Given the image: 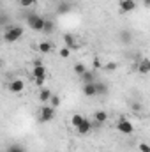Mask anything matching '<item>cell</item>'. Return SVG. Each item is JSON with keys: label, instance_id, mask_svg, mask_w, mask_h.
Returning <instances> with one entry per match:
<instances>
[{"label": "cell", "instance_id": "cell-17", "mask_svg": "<svg viewBox=\"0 0 150 152\" xmlns=\"http://www.w3.org/2000/svg\"><path fill=\"white\" fill-rule=\"evenodd\" d=\"M81 80H83V83H92V81H95V76L92 71H87L85 75L81 76Z\"/></svg>", "mask_w": 150, "mask_h": 152}, {"label": "cell", "instance_id": "cell-7", "mask_svg": "<svg viewBox=\"0 0 150 152\" xmlns=\"http://www.w3.org/2000/svg\"><path fill=\"white\" fill-rule=\"evenodd\" d=\"M120 11L122 12H131V11H134L136 9V2L134 0H120Z\"/></svg>", "mask_w": 150, "mask_h": 152}, {"label": "cell", "instance_id": "cell-19", "mask_svg": "<svg viewBox=\"0 0 150 152\" xmlns=\"http://www.w3.org/2000/svg\"><path fill=\"white\" fill-rule=\"evenodd\" d=\"M58 55H60L62 58H69V57H71V48H67V46L60 48V50H58Z\"/></svg>", "mask_w": 150, "mask_h": 152}, {"label": "cell", "instance_id": "cell-25", "mask_svg": "<svg viewBox=\"0 0 150 152\" xmlns=\"http://www.w3.org/2000/svg\"><path fill=\"white\" fill-rule=\"evenodd\" d=\"M138 149H140V152H150V145L145 143V142H141V143L138 145Z\"/></svg>", "mask_w": 150, "mask_h": 152}, {"label": "cell", "instance_id": "cell-14", "mask_svg": "<svg viewBox=\"0 0 150 152\" xmlns=\"http://www.w3.org/2000/svg\"><path fill=\"white\" fill-rule=\"evenodd\" d=\"M94 118H95V122H97V124H104V122L108 120V113H106V112H103V110H101V112H95Z\"/></svg>", "mask_w": 150, "mask_h": 152}, {"label": "cell", "instance_id": "cell-29", "mask_svg": "<svg viewBox=\"0 0 150 152\" xmlns=\"http://www.w3.org/2000/svg\"><path fill=\"white\" fill-rule=\"evenodd\" d=\"M106 69H108V71H115V69H117V64H115V62H110V64H106Z\"/></svg>", "mask_w": 150, "mask_h": 152}, {"label": "cell", "instance_id": "cell-11", "mask_svg": "<svg viewBox=\"0 0 150 152\" xmlns=\"http://www.w3.org/2000/svg\"><path fill=\"white\" fill-rule=\"evenodd\" d=\"M32 76H34V78H46V67H44V66L34 67V69H32Z\"/></svg>", "mask_w": 150, "mask_h": 152}, {"label": "cell", "instance_id": "cell-24", "mask_svg": "<svg viewBox=\"0 0 150 152\" xmlns=\"http://www.w3.org/2000/svg\"><path fill=\"white\" fill-rule=\"evenodd\" d=\"M71 11V5H67V4H62L60 7H58V14H66V12H69Z\"/></svg>", "mask_w": 150, "mask_h": 152}, {"label": "cell", "instance_id": "cell-5", "mask_svg": "<svg viewBox=\"0 0 150 152\" xmlns=\"http://www.w3.org/2000/svg\"><path fill=\"white\" fill-rule=\"evenodd\" d=\"M9 90H11L12 94L23 92V90H25V81H23V80H12V81L9 83Z\"/></svg>", "mask_w": 150, "mask_h": 152}, {"label": "cell", "instance_id": "cell-23", "mask_svg": "<svg viewBox=\"0 0 150 152\" xmlns=\"http://www.w3.org/2000/svg\"><path fill=\"white\" fill-rule=\"evenodd\" d=\"M36 4H37V0H20V5L21 7H32Z\"/></svg>", "mask_w": 150, "mask_h": 152}, {"label": "cell", "instance_id": "cell-15", "mask_svg": "<svg viewBox=\"0 0 150 152\" xmlns=\"http://www.w3.org/2000/svg\"><path fill=\"white\" fill-rule=\"evenodd\" d=\"M83 120H85V117H83V115L74 113L73 117H71V126H73V127H78V126H79V124H81Z\"/></svg>", "mask_w": 150, "mask_h": 152}, {"label": "cell", "instance_id": "cell-4", "mask_svg": "<svg viewBox=\"0 0 150 152\" xmlns=\"http://www.w3.org/2000/svg\"><path fill=\"white\" fill-rule=\"evenodd\" d=\"M117 131L122 133V134H133L134 133V126L127 120V118H120L117 122Z\"/></svg>", "mask_w": 150, "mask_h": 152}, {"label": "cell", "instance_id": "cell-27", "mask_svg": "<svg viewBox=\"0 0 150 152\" xmlns=\"http://www.w3.org/2000/svg\"><path fill=\"white\" fill-rule=\"evenodd\" d=\"M7 152H25L21 147H18V145H12V147H9L7 149Z\"/></svg>", "mask_w": 150, "mask_h": 152}, {"label": "cell", "instance_id": "cell-22", "mask_svg": "<svg viewBox=\"0 0 150 152\" xmlns=\"http://www.w3.org/2000/svg\"><path fill=\"white\" fill-rule=\"evenodd\" d=\"M50 104H51L53 108H58V106H60V97H58V96H51Z\"/></svg>", "mask_w": 150, "mask_h": 152}, {"label": "cell", "instance_id": "cell-10", "mask_svg": "<svg viewBox=\"0 0 150 152\" xmlns=\"http://www.w3.org/2000/svg\"><path fill=\"white\" fill-rule=\"evenodd\" d=\"M138 71H140L141 75H149L150 73V60L149 58H141V60L138 62Z\"/></svg>", "mask_w": 150, "mask_h": 152}, {"label": "cell", "instance_id": "cell-18", "mask_svg": "<svg viewBox=\"0 0 150 152\" xmlns=\"http://www.w3.org/2000/svg\"><path fill=\"white\" fill-rule=\"evenodd\" d=\"M120 41H122V42H125V44H129V42L133 41V36H131L127 30H122V32H120Z\"/></svg>", "mask_w": 150, "mask_h": 152}, {"label": "cell", "instance_id": "cell-21", "mask_svg": "<svg viewBox=\"0 0 150 152\" xmlns=\"http://www.w3.org/2000/svg\"><path fill=\"white\" fill-rule=\"evenodd\" d=\"M53 28H55V25H53V21H50V20H46V25H44V30H42V34H51V32H53Z\"/></svg>", "mask_w": 150, "mask_h": 152}, {"label": "cell", "instance_id": "cell-1", "mask_svg": "<svg viewBox=\"0 0 150 152\" xmlns=\"http://www.w3.org/2000/svg\"><path fill=\"white\" fill-rule=\"evenodd\" d=\"M21 36H23V28L20 25H12V27L4 30V41L5 42H16L21 39Z\"/></svg>", "mask_w": 150, "mask_h": 152}, {"label": "cell", "instance_id": "cell-9", "mask_svg": "<svg viewBox=\"0 0 150 152\" xmlns=\"http://www.w3.org/2000/svg\"><path fill=\"white\" fill-rule=\"evenodd\" d=\"M90 129H92V124H90V120H88V118H85V120L76 127L78 134H88V133H90Z\"/></svg>", "mask_w": 150, "mask_h": 152}, {"label": "cell", "instance_id": "cell-3", "mask_svg": "<svg viewBox=\"0 0 150 152\" xmlns=\"http://www.w3.org/2000/svg\"><path fill=\"white\" fill-rule=\"evenodd\" d=\"M55 118V108L51 104H44L39 110V120L41 122H51Z\"/></svg>", "mask_w": 150, "mask_h": 152}, {"label": "cell", "instance_id": "cell-28", "mask_svg": "<svg viewBox=\"0 0 150 152\" xmlns=\"http://www.w3.org/2000/svg\"><path fill=\"white\" fill-rule=\"evenodd\" d=\"M94 67H95V69H97V67H103V62H101V58H97V57L94 58Z\"/></svg>", "mask_w": 150, "mask_h": 152}, {"label": "cell", "instance_id": "cell-8", "mask_svg": "<svg viewBox=\"0 0 150 152\" xmlns=\"http://www.w3.org/2000/svg\"><path fill=\"white\" fill-rule=\"evenodd\" d=\"M51 90L50 88H46V87H42L41 90H39V101L42 103V104H46V103H50V99H51Z\"/></svg>", "mask_w": 150, "mask_h": 152}, {"label": "cell", "instance_id": "cell-16", "mask_svg": "<svg viewBox=\"0 0 150 152\" xmlns=\"http://www.w3.org/2000/svg\"><path fill=\"white\" fill-rule=\"evenodd\" d=\"M95 85H97V94H99V96H106V94H108V85H106V83L95 81Z\"/></svg>", "mask_w": 150, "mask_h": 152}, {"label": "cell", "instance_id": "cell-6", "mask_svg": "<svg viewBox=\"0 0 150 152\" xmlns=\"http://www.w3.org/2000/svg\"><path fill=\"white\" fill-rule=\"evenodd\" d=\"M83 94H85V97H94V96H97V85H95V81H92V83H83Z\"/></svg>", "mask_w": 150, "mask_h": 152}, {"label": "cell", "instance_id": "cell-26", "mask_svg": "<svg viewBox=\"0 0 150 152\" xmlns=\"http://www.w3.org/2000/svg\"><path fill=\"white\" fill-rule=\"evenodd\" d=\"M34 81H36V85H37V87H41V88H42V87H44L46 78H34Z\"/></svg>", "mask_w": 150, "mask_h": 152}, {"label": "cell", "instance_id": "cell-30", "mask_svg": "<svg viewBox=\"0 0 150 152\" xmlns=\"http://www.w3.org/2000/svg\"><path fill=\"white\" fill-rule=\"evenodd\" d=\"M32 64H34V67H39V66H42V60H41V58H34Z\"/></svg>", "mask_w": 150, "mask_h": 152}, {"label": "cell", "instance_id": "cell-20", "mask_svg": "<svg viewBox=\"0 0 150 152\" xmlns=\"http://www.w3.org/2000/svg\"><path fill=\"white\" fill-rule=\"evenodd\" d=\"M74 73L78 76H83L85 73H87V67H85V64H76L74 66Z\"/></svg>", "mask_w": 150, "mask_h": 152}, {"label": "cell", "instance_id": "cell-12", "mask_svg": "<svg viewBox=\"0 0 150 152\" xmlns=\"http://www.w3.org/2000/svg\"><path fill=\"white\" fill-rule=\"evenodd\" d=\"M64 42H66V46H67V48H71V50H74V48H78V46H76V41H74V37H73L71 34H64Z\"/></svg>", "mask_w": 150, "mask_h": 152}, {"label": "cell", "instance_id": "cell-13", "mask_svg": "<svg viewBox=\"0 0 150 152\" xmlns=\"http://www.w3.org/2000/svg\"><path fill=\"white\" fill-rule=\"evenodd\" d=\"M39 51L41 53H50L51 50H53V46H51V42H48V41H42V42H39Z\"/></svg>", "mask_w": 150, "mask_h": 152}, {"label": "cell", "instance_id": "cell-2", "mask_svg": "<svg viewBox=\"0 0 150 152\" xmlns=\"http://www.w3.org/2000/svg\"><path fill=\"white\" fill-rule=\"evenodd\" d=\"M27 25L32 30H36V32H42L44 30V25H46V20L42 16H39V14H28L27 16Z\"/></svg>", "mask_w": 150, "mask_h": 152}, {"label": "cell", "instance_id": "cell-31", "mask_svg": "<svg viewBox=\"0 0 150 152\" xmlns=\"http://www.w3.org/2000/svg\"><path fill=\"white\" fill-rule=\"evenodd\" d=\"M143 5L145 7H150V0H143Z\"/></svg>", "mask_w": 150, "mask_h": 152}]
</instances>
